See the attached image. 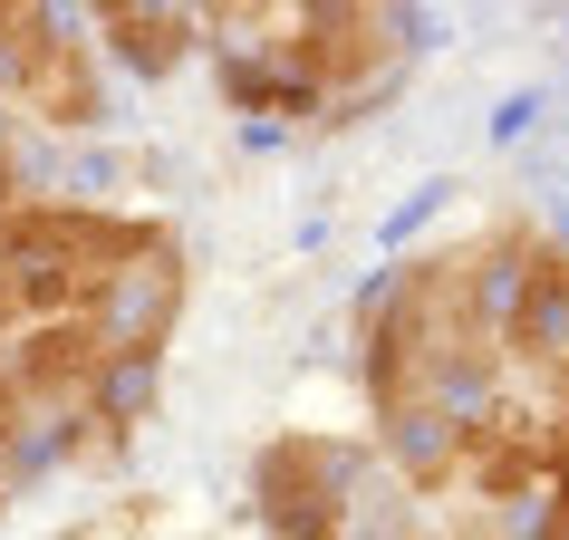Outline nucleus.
Segmentation results:
<instances>
[{
    "mask_svg": "<svg viewBox=\"0 0 569 540\" xmlns=\"http://www.w3.org/2000/svg\"><path fill=\"white\" fill-rule=\"evenodd\" d=\"M377 473V444L358 434H270L251 453V521L261 540H348L358 521V492Z\"/></svg>",
    "mask_w": 569,
    "mask_h": 540,
    "instance_id": "f257e3e1",
    "label": "nucleus"
},
{
    "mask_svg": "<svg viewBox=\"0 0 569 540\" xmlns=\"http://www.w3.org/2000/svg\"><path fill=\"white\" fill-rule=\"evenodd\" d=\"M88 319H97V338H107L117 358H164V338H174V319H183V241H174V222H154V241L97 290Z\"/></svg>",
    "mask_w": 569,
    "mask_h": 540,
    "instance_id": "f03ea898",
    "label": "nucleus"
},
{
    "mask_svg": "<svg viewBox=\"0 0 569 540\" xmlns=\"http://www.w3.org/2000/svg\"><path fill=\"white\" fill-rule=\"evenodd\" d=\"M10 107H20V117H39L49 136H88V126L107 117V78H97V49L59 20V30H49L30 59H20V88H10Z\"/></svg>",
    "mask_w": 569,
    "mask_h": 540,
    "instance_id": "7ed1b4c3",
    "label": "nucleus"
},
{
    "mask_svg": "<svg viewBox=\"0 0 569 540\" xmlns=\"http://www.w3.org/2000/svg\"><path fill=\"white\" fill-rule=\"evenodd\" d=\"M88 20H97V49L126 78H174L203 49V10L193 0H88Z\"/></svg>",
    "mask_w": 569,
    "mask_h": 540,
    "instance_id": "20e7f679",
    "label": "nucleus"
},
{
    "mask_svg": "<svg viewBox=\"0 0 569 540\" xmlns=\"http://www.w3.org/2000/svg\"><path fill=\"white\" fill-rule=\"evenodd\" d=\"M435 212H445V183H425L406 212H387V241H416V222H435Z\"/></svg>",
    "mask_w": 569,
    "mask_h": 540,
    "instance_id": "39448f33",
    "label": "nucleus"
}]
</instances>
